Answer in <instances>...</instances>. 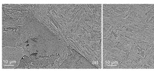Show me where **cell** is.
Masks as SVG:
<instances>
[{"label":"cell","instance_id":"obj_1","mask_svg":"<svg viewBox=\"0 0 154 71\" xmlns=\"http://www.w3.org/2000/svg\"><path fill=\"white\" fill-rule=\"evenodd\" d=\"M24 55V49L22 48L12 46L2 47V68H16Z\"/></svg>","mask_w":154,"mask_h":71}]
</instances>
